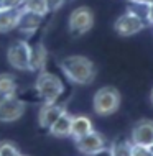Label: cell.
Returning a JSON list of instances; mask_svg holds the SVG:
<instances>
[{"label": "cell", "instance_id": "obj_5", "mask_svg": "<svg viewBox=\"0 0 153 156\" xmlns=\"http://www.w3.org/2000/svg\"><path fill=\"white\" fill-rule=\"evenodd\" d=\"M145 25H147V22L142 15L133 12V10H129L115 20L114 30H115V33L118 36L127 38V36H133L137 33H140L145 28Z\"/></svg>", "mask_w": 153, "mask_h": 156}, {"label": "cell", "instance_id": "obj_28", "mask_svg": "<svg viewBox=\"0 0 153 156\" xmlns=\"http://www.w3.org/2000/svg\"><path fill=\"white\" fill-rule=\"evenodd\" d=\"M20 156H27V154H20Z\"/></svg>", "mask_w": 153, "mask_h": 156}, {"label": "cell", "instance_id": "obj_6", "mask_svg": "<svg viewBox=\"0 0 153 156\" xmlns=\"http://www.w3.org/2000/svg\"><path fill=\"white\" fill-rule=\"evenodd\" d=\"M30 46L25 40H16L13 41L7 49V61L13 69L16 71H28L30 66Z\"/></svg>", "mask_w": 153, "mask_h": 156}, {"label": "cell", "instance_id": "obj_10", "mask_svg": "<svg viewBox=\"0 0 153 156\" xmlns=\"http://www.w3.org/2000/svg\"><path fill=\"white\" fill-rule=\"evenodd\" d=\"M66 112V107L63 104L51 102V104H43L38 112V123L43 130H49L51 125L56 122L63 113Z\"/></svg>", "mask_w": 153, "mask_h": 156}, {"label": "cell", "instance_id": "obj_7", "mask_svg": "<svg viewBox=\"0 0 153 156\" xmlns=\"http://www.w3.org/2000/svg\"><path fill=\"white\" fill-rule=\"evenodd\" d=\"M27 110V104L15 95H7L0 99V122L2 123H12L23 117Z\"/></svg>", "mask_w": 153, "mask_h": 156}, {"label": "cell", "instance_id": "obj_17", "mask_svg": "<svg viewBox=\"0 0 153 156\" xmlns=\"http://www.w3.org/2000/svg\"><path fill=\"white\" fill-rule=\"evenodd\" d=\"M22 10L31 12V13H36L40 16H45L46 13H49L46 0H25L22 5Z\"/></svg>", "mask_w": 153, "mask_h": 156}, {"label": "cell", "instance_id": "obj_8", "mask_svg": "<svg viewBox=\"0 0 153 156\" xmlns=\"http://www.w3.org/2000/svg\"><path fill=\"white\" fill-rule=\"evenodd\" d=\"M74 143H76V150L84 156H92L107 146L105 145V138L99 132H94V130L81 138H76Z\"/></svg>", "mask_w": 153, "mask_h": 156}, {"label": "cell", "instance_id": "obj_1", "mask_svg": "<svg viewBox=\"0 0 153 156\" xmlns=\"http://www.w3.org/2000/svg\"><path fill=\"white\" fill-rule=\"evenodd\" d=\"M59 67H61L63 74L66 76L67 81L78 86H89L94 82L96 79V64L89 58L82 56V54H71V56H64L59 61Z\"/></svg>", "mask_w": 153, "mask_h": 156}, {"label": "cell", "instance_id": "obj_13", "mask_svg": "<svg viewBox=\"0 0 153 156\" xmlns=\"http://www.w3.org/2000/svg\"><path fill=\"white\" fill-rule=\"evenodd\" d=\"M18 16H20V8L0 7V33H8L15 30Z\"/></svg>", "mask_w": 153, "mask_h": 156}, {"label": "cell", "instance_id": "obj_26", "mask_svg": "<svg viewBox=\"0 0 153 156\" xmlns=\"http://www.w3.org/2000/svg\"><path fill=\"white\" fill-rule=\"evenodd\" d=\"M0 7H3V0H0Z\"/></svg>", "mask_w": 153, "mask_h": 156}, {"label": "cell", "instance_id": "obj_12", "mask_svg": "<svg viewBox=\"0 0 153 156\" xmlns=\"http://www.w3.org/2000/svg\"><path fill=\"white\" fill-rule=\"evenodd\" d=\"M41 23H43V16L20 8V16H18V22H16V28L22 33L31 35V33H35L41 27Z\"/></svg>", "mask_w": 153, "mask_h": 156}, {"label": "cell", "instance_id": "obj_11", "mask_svg": "<svg viewBox=\"0 0 153 156\" xmlns=\"http://www.w3.org/2000/svg\"><path fill=\"white\" fill-rule=\"evenodd\" d=\"M46 64H48V49L43 43H36L35 46H31V51H30L28 71L38 74L41 71H46Z\"/></svg>", "mask_w": 153, "mask_h": 156}, {"label": "cell", "instance_id": "obj_16", "mask_svg": "<svg viewBox=\"0 0 153 156\" xmlns=\"http://www.w3.org/2000/svg\"><path fill=\"white\" fill-rule=\"evenodd\" d=\"M16 94V77L10 73H0V99Z\"/></svg>", "mask_w": 153, "mask_h": 156}, {"label": "cell", "instance_id": "obj_20", "mask_svg": "<svg viewBox=\"0 0 153 156\" xmlns=\"http://www.w3.org/2000/svg\"><path fill=\"white\" fill-rule=\"evenodd\" d=\"M132 156H153L151 150L147 146H140V145H132Z\"/></svg>", "mask_w": 153, "mask_h": 156}, {"label": "cell", "instance_id": "obj_25", "mask_svg": "<svg viewBox=\"0 0 153 156\" xmlns=\"http://www.w3.org/2000/svg\"><path fill=\"white\" fill-rule=\"evenodd\" d=\"M150 102H151V105H153V89H151V94H150Z\"/></svg>", "mask_w": 153, "mask_h": 156}, {"label": "cell", "instance_id": "obj_4", "mask_svg": "<svg viewBox=\"0 0 153 156\" xmlns=\"http://www.w3.org/2000/svg\"><path fill=\"white\" fill-rule=\"evenodd\" d=\"M94 27V12L82 5L71 12L67 18V30L73 36H82Z\"/></svg>", "mask_w": 153, "mask_h": 156}, {"label": "cell", "instance_id": "obj_22", "mask_svg": "<svg viewBox=\"0 0 153 156\" xmlns=\"http://www.w3.org/2000/svg\"><path fill=\"white\" fill-rule=\"evenodd\" d=\"M25 0H3V7H13V8H22Z\"/></svg>", "mask_w": 153, "mask_h": 156}, {"label": "cell", "instance_id": "obj_18", "mask_svg": "<svg viewBox=\"0 0 153 156\" xmlns=\"http://www.w3.org/2000/svg\"><path fill=\"white\" fill-rule=\"evenodd\" d=\"M112 156H132V141L115 140L109 146Z\"/></svg>", "mask_w": 153, "mask_h": 156}, {"label": "cell", "instance_id": "obj_21", "mask_svg": "<svg viewBox=\"0 0 153 156\" xmlns=\"http://www.w3.org/2000/svg\"><path fill=\"white\" fill-rule=\"evenodd\" d=\"M66 0H46V5H48L49 12H58L59 8L64 5Z\"/></svg>", "mask_w": 153, "mask_h": 156}, {"label": "cell", "instance_id": "obj_2", "mask_svg": "<svg viewBox=\"0 0 153 156\" xmlns=\"http://www.w3.org/2000/svg\"><path fill=\"white\" fill-rule=\"evenodd\" d=\"M35 90L38 97L43 100V104H51V102H58V99L63 95L64 84L56 74L48 73V71H41L36 76Z\"/></svg>", "mask_w": 153, "mask_h": 156}, {"label": "cell", "instance_id": "obj_9", "mask_svg": "<svg viewBox=\"0 0 153 156\" xmlns=\"http://www.w3.org/2000/svg\"><path fill=\"white\" fill-rule=\"evenodd\" d=\"M130 141L132 145H140L150 148L153 145V120H148V119L138 120L132 126Z\"/></svg>", "mask_w": 153, "mask_h": 156}, {"label": "cell", "instance_id": "obj_23", "mask_svg": "<svg viewBox=\"0 0 153 156\" xmlns=\"http://www.w3.org/2000/svg\"><path fill=\"white\" fill-rule=\"evenodd\" d=\"M145 8H147V12H145V15H147V23L153 25V3L147 5Z\"/></svg>", "mask_w": 153, "mask_h": 156}, {"label": "cell", "instance_id": "obj_27", "mask_svg": "<svg viewBox=\"0 0 153 156\" xmlns=\"http://www.w3.org/2000/svg\"><path fill=\"white\" fill-rule=\"evenodd\" d=\"M150 150H151V153H153V145H151V146H150Z\"/></svg>", "mask_w": 153, "mask_h": 156}, {"label": "cell", "instance_id": "obj_15", "mask_svg": "<svg viewBox=\"0 0 153 156\" xmlns=\"http://www.w3.org/2000/svg\"><path fill=\"white\" fill-rule=\"evenodd\" d=\"M71 120H73V115L69 112H64L59 119L51 125V128L48 132L56 138H67L71 136Z\"/></svg>", "mask_w": 153, "mask_h": 156}, {"label": "cell", "instance_id": "obj_19", "mask_svg": "<svg viewBox=\"0 0 153 156\" xmlns=\"http://www.w3.org/2000/svg\"><path fill=\"white\" fill-rule=\"evenodd\" d=\"M22 153L18 151V148L15 146V143L12 141H0V156H20Z\"/></svg>", "mask_w": 153, "mask_h": 156}, {"label": "cell", "instance_id": "obj_3", "mask_svg": "<svg viewBox=\"0 0 153 156\" xmlns=\"http://www.w3.org/2000/svg\"><path fill=\"white\" fill-rule=\"evenodd\" d=\"M92 108L99 117H110L120 108V92L112 86L100 87L92 97Z\"/></svg>", "mask_w": 153, "mask_h": 156}, {"label": "cell", "instance_id": "obj_14", "mask_svg": "<svg viewBox=\"0 0 153 156\" xmlns=\"http://www.w3.org/2000/svg\"><path fill=\"white\" fill-rule=\"evenodd\" d=\"M92 130H94V126H92V122L87 115H73V120H71V136L74 140L91 133Z\"/></svg>", "mask_w": 153, "mask_h": 156}, {"label": "cell", "instance_id": "obj_24", "mask_svg": "<svg viewBox=\"0 0 153 156\" xmlns=\"http://www.w3.org/2000/svg\"><path fill=\"white\" fill-rule=\"evenodd\" d=\"M92 156H112V153H110L109 146H105L104 150H100L99 153H96V154H92Z\"/></svg>", "mask_w": 153, "mask_h": 156}]
</instances>
